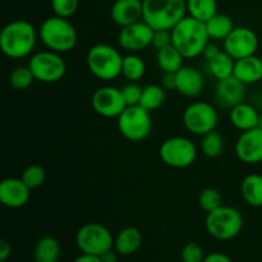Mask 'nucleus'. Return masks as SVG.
Instances as JSON below:
<instances>
[{"label": "nucleus", "mask_w": 262, "mask_h": 262, "mask_svg": "<svg viewBox=\"0 0 262 262\" xmlns=\"http://www.w3.org/2000/svg\"><path fill=\"white\" fill-rule=\"evenodd\" d=\"M241 194L252 207H262V176L248 174L241 183Z\"/></svg>", "instance_id": "nucleus-23"}, {"label": "nucleus", "mask_w": 262, "mask_h": 262, "mask_svg": "<svg viewBox=\"0 0 262 262\" xmlns=\"http://www.w3.org/2000/svg\"><path fill=\"white\" fill-rule=\"evenodd\" d=\"M117 119L120 135L132 142L145 141L152 130L151 112L141 105L127 106Z\"/></svg>", "instance_id": "nucleus-7"}, {"label": "nucleus", "mask_w": 262, "mask_h": 262, "mask_svg": "<svg viewBox=\"0 0 262 262\" xmlns=\"http://www.w3.org/2000/svg\"><path fill=\"white\" fill-rule=\"evenodd\" d=\"M217 122V112L209 102L194 101L189 104L183 113V124L192 135L204 136L215 130Z\"/></svg>", "instance_id": "nucleus-11"}, {"label": "nucleus", "mask_w": 262, "mask_h": 262, "mask_svg": "<svg viewBox=\"0 0 262 262\" xmlns=\"http://www.w3.org/2000/svg\"><path fill=\"white\" fill-rule=\"evenodd\" d=\"M12 252V246L7 239L0 241V261H7Z\"/></svg>", "instance_id": "nucleus-41"}, {"label": "nucleus", "mask_w": 262, "mask_h": 262, "mask_svg": "<svg viewBox=\"0 0 262 262\" xmlns=\"http://www.w3.org/2000/svg\"><path fill=\"white\" fill-rule=\"evenodd\" d=\"M184 59L181 51L173 45L158 51V66L163 73H177L184 66Z\"/></svg>", "instance_id": "nucleus-27"}, {"label": "nucleus", "mask_w": 262, "mask_h": 262, "mask_svg": "<svg viewBox=\"0 0 262 262\" xmlns=\"http://www.w3.org/2000/svg\"><path fill=\"white\" fill-rule=\"evenodd\" d=\"M205 25H206L209 37L217 41H224L230 35V32L234 30V23H233L232 18L227 14H223V13H216Z\"/></svg>", "instance_id": "nucleus-25"}, {"label": "nucleus", "mask_w": 262, "mask_h": 262, "mask_svg": "<svg viewBox=\"0 0 262 262\" xmlns=\"http://www.w3.org/2000/svg\"><path fill=\"white\" fill-rule=\"evenodd\" d=\"M118 255H119V253H118L117 251L110 250L107 251V252H105L104 255L100 256V257H101L102 262H118Z\"/></svg>", "instance_id": "nucleus-44"}, {"label": "nucleus", "mask_w": 262, "mask_h": 262, "mask_svg": "<svg viewBox=\"0 0 262 262\" xmlns=\"http://www.w3.org/2000/svg\"><path fill=\"white\" fill-rule=\"evenodd\" d=\"M258 128H262V115H260V120H258Z\"/></svg>", "instance_id": "nucleus-45"}, {"label": "nucleus", "mask_w": 262, "mask_h": 262, "mask_svg": "<svg viewBox=\"0 0 262 262\" xmlns=\"http://www.w3.org/2000/svg\"><path fill=\"white\" fill-rule=\"evenodd\" d=\"M73 262H102V260H101V257H100V256L82 252L81 255L77 256V257L74 258Z\"/></svg>", "instance_id": "nucleus-43"}, {"label": "nucleus", "mask_w": 262, "mask_h": 262, "mask_svg": "<svg viewBox=\"0 0 262 262\" xmlns=\"http://www.w3.org/2000/svg\"><path fill=\"white\" fill-rule=\"evenodd\" d=\"M159 156L165 165L176 169L188 168L196 161L197 148L186 137H170L161 143Z\"/></svg>", "instance_id": "nucleus-10"}, {"label": "nucleus", "mask_w": 262, "mask_h": 262, "mask_svg": "<svg viewBox=\"0 0 262 262\" xmlns=\"http://www.w3.org/2000/svg\"><path fill=\"white\" fill-rule=\"evenodd\" d=\"M170 45H173L171 30H154L152 42H151V46H152L155 50L160 51Z\"/></svg>", "instance_id": "nucleus-38"}, {"label": "nucleus", "mask_w": 262, "mask_h": 262, "mask_svg": "<svg viewBox=\"0 0 262 262\" xmlns=\"http://www.w3.org/2000/svg\"><path fill=\"white\" fill-rule=\"evenodd\" d=\"M207 233L217 241H230L239 235L243 228V216L235 207L223 205L207 212L205 219Z\"/></svg>", "instance_id": "nucleus-6"}, {"label": "nucleus", "mask_w": 262, "mask_h": 262, "mask_svg": "<svg viewBox=\"0 0 262 262\" xmlns=\"http://www.w3.org/2000/svg\"><path fill=\"white\" fill-rule=\"evenodd\" d=\"M187 13L206 23L217 13L216 0H187Z\"/></svg>", "instance_id": "nucleus-29"}, {"label": "nucleus", "mask_w": 262, "mask_h": 262, "mask_svg": "<svg viewBox=\"0 0 262 262\" xmlns=\"http://www.w3.org/2000/svg\"><path fill=\"white\" fill-rule=\"evenodd\" d=\"M36 81L30 67H17L9 74V83L17 91H25Z\"/></svg>", "instance_id": "nucleus-32"}, {"label": "nucleus", "mask_w": 262, "mask_h": 262, "mask_svg": "<svg viewBox=\"0 0 262 262\" xmlns=\"http://www.w3.org/2000/svg\"><path fill=\"white\" fill-rule=\"evenodd\" d=\"M31 189L20 178H5L0 182V202L9 209H19L27 205Z\"/></svg>", "instance_id": "nucleus-16"}, {"label": "nucleus", "mask_w": 262, "mask_h": 262, "mask_svg": "<svg viewBox=\"0 0 262 262\" xmlns=\"http://www.w3.org/2000/svg\"><path fill=\"white\" fill-rule=\"evenodd\" d=\"M28 67L36 81L55 83L67 73V64L59 53L51 50L38 51L28 60Z\"/></svg>", "instance_id": "nucleus-9"}, {"label": "nucleus", "mask_w": 262, "mask_h": 262, "mask_svg": "<svg viewBox=\"0 0 262 262\" xmlns=\"http://www.w3.org/2000/svg\"><path fill=\"white\" fill-rule=\"evenodd\" d=\"M234 64L235 59H233L227 51H220L216 56L207 60V68H209L210 74L219 81V79H225L233 76Z\"/></svg>", "instance_id": "nucleus-26"}, {"label": "nucleus", "mask_w": 262, "mask_h": 262, "mask_svg": "<svg viewBox=\"0 0 262 262\" xmlns=\"http://www.w3.org/2000/svg\"><path fill=\"white\" fill-rule=\"evenodd\" d=\"M235 155L245 164H258L262 161V128L245 130L235 142Z\"/></svg>", "instance_id": "nucleus-15"}, {"label": "nucleus", "mask_w": 262, "mask_h": 262, "mask_svg": "<svg viewBox=\"0 0 262 262\" xmlns=\"http://www.w3.org/2000/svg\"><path fill=\"white\" fill-rule=\"evenodd\" d=\"M143 20L154 30H173L187 14V0H142Z\"/></svg>", "instance_id": "nucleus-4"}, {"label": "nucleus", "mask_w": 262, "mask_h": 262, "mask_svg": "<svg viewBox=\"0 0 262 262\" xmlns=\"http://www.w3.org/2000/svg\"><path fill=\"white\" fill-rule=\"evenodd\" d=\"M181 258L183 262H204L205 253L201 246L196 242H189L182 248Z\"/></svg>", "instance_id": "nucleus-36"}, {"label": "nucleus", "mask_w": 262, "mask_h": 262, "mask_svg": "<svg viewBox=\"0 0 262 262\" xmlns=\"http://www.w3.org/2000/svg\"><path fill=\"white\" fill-rule=\"evenodd\" d=\"M38 38L48 50L63 54L76 48L78 33L68 18L54 15L46 18L41 23L38 28Z\"/></svg>", "instance_id": "nucleus-3"}, {"label": "nucleus", "mask_w": 262, "mask_h": 262, "mask_svg": "<svg viewBox=\"0 0 262 262\" xmlns=\"http://www.w3.org/2000/svg\"><path fill=\"white\" fill-rule=\"evenodd\" d=\"M20 179L25 182V184L31 189V191L36 188H40V187L45 183V169L40 165H36V164L35 165L27 166V168L23 170Z\"/></svg>", "instance_id": "nucleus-34"}, {"label": "nucleus", "mask_w": 262, "mask_h": 262, "mask_svg": "<svg viewBox=\"0 0 262 262\" xmlns=\"http://www.w3.org/2000/svg\"><path fill=\"white\" fill-rule=\"evenodd\" d=\"M79 0H51V8L54 14L58 17L69 18L77 12Z\"/></svg>", "instance_id": "nucleus-35"}, {"label": "nucleus", "mask_w": 262, "mask_h": 262, "mask_svg": "<svg viewBox=\"0 0 262 262\" xmlns=\"http://www.w3.org/2000/svg\"><path fill=\"white\" fill-rule=\"evenodd\" d=\"M142 233L136 227L123 228L114 239V250L120 256H130L142 246Z\"/></svg>", "instance_id": "nucleus-22"}, {"label": "nucleus", "mask_w": 262, "mask_h": 262, "mask_svg": "<svg viewBox=\"0 0 262 262\" xmlns=\"http://www.w3.org/2000/svg\"><path fill=\"white\" fill-rule=\"evenodd\" d=\"M261 109H262V101H261Z\"/></svg>", "instance_id": "nucleus-46"}, {"label": "nucleus", "mask_w": 262, "mask_h": 262, "mask_svg": "<svg viewBox=\"0 0 262 262\" xmlns=\"http://www.w3.org/2000/svg\"><path fill=\"white\" fill-rule=\"evenodd\" d=\"M199 205L205 212L214 211V210L223 206L222 193L216 188H212V187L202 189L199 196Z\"/></svg>", "instance_id": "nucleus-33"}, {"label": "nucleus", "mask_w": 262, "mask_h": 262, "mask_svg": "<svg viewBox=\"0 0 262 262\" xmlns=\"http://www.w3.org/2000/svg\"><path fill=\"white\" fill-rule=\"evenodd\" d=\"M152 36L154 28L142 19L133 25L122 27L118 35V43L128 53H138L151 46Z\"/></svg>", "instance_id": "nucleus-14"}, {"label": "nucleus", "mask_w": 262, "mask_h": 262, "mask_svg": "<svg viewBox=\"0 0 262 262\" xmlns=\"http://www.w3.org/2000/svg\"><path fill=\"white\" fill-rule=\"evenodd\" d=\"M38 31L25 19L12 20L0 33V49L10 59H22L31 55L37 42Z\"/></svg>", "instance_id": "nucleus-1"}, {"label": "nucleus", "mask_w": 262, "mask_h": 262, "mask_svg": "<svg viewBox=\"0 0 262 262\" xmlns=\"http://www.w3.org/2000/svg\"><path fill=\"white\" fill-rule=\"evenodd\" d=\"M171 38L173 46H176L186 59H193L202 55L204 49L210 40L205 22L191 15H186L181 22L174 26L171 30Z\"/></svg>", "instance_id": "nucleus-2"}, {"label": "nucleus", "mask_w": 262, "mask_h": 262, "mask_svg": "<svg viewBox=\"0 0 262 262\" xmlns=\"http://www.w3.org/2000/svg\"><path fill=\"white\" fill-rule=\"evenodd\" d=\"M258 49V37L252 28L248 27H234L224 40V51H227L233 59L247 58L256 55Z\"/></svg>", "instance_id": "nucleus-13"}, {"label": "nucleus", "mask_w": 262, "mask_h": 262, "mask_svg": "<svg viewBox=\"0 0 262 262\" xmlns=\"http://www.w3.org/2000/svg\"><path fill=\"white\" fill-rule=\"evenodd\" d=\"M146 73V64L143 59L136 55L135 53H129L123 58L122 76L128 81L136 82L142 78Z\"/></svg>", "instance_id": "nucleus-30"}, {"label": "nucleus", "mask_w": 262, "mask_h": 262, "mask_svg": "<svg viewBox=\"0 0 262 262\" xmlns=\"http://www.w3.org/2000/svg\"><path fill=\"white\" fill-rule=\"evenodd\" d=\"M91 105L95 112L104 118H118L127 107L122 89L102 86L94 92Z\"/></svg>", "instance_id": "nucleus-12"}, {"label": "nucleus", "mask_w": 262, "mask_h": 262, "mask_svg": "<svg viewBox=\"0 0 262 262\" xmlns=\"http://www.w3.org/2000/svg\"><path fill=\"white\" fill-rule=\"evenodd\" d=\"M220 49L217 48V45H215V43H207L206 48L204 49V53H202V55H204V58L206 59V60H210V59H212L214 56H216L217 54L220 53Z\"/></svg>", "instance_id": "nucleus-42"}, {"label": "nucleus", "mask_w": 262, "mask_h": 262, "mask_svg": "<svg viewBox=\"0 0 262 262\" xmlns=\"http://www.w3.org/2000/svg\"><path fill=\"white\" fill-rule=\"evenodd\" d=\"M166 90L161 84H148L143 89L140 105L148 112L160 109L166 99Z\"/></svg>", "instance_id": "nucleus-28"}, {"label": "nucleus", "mask_w": 262, "mask_h": 262, "mask_svg": "<svg viewBox=\"0 0 262 262\" xmlns=\"http://www.w3.org/2000/svg\"><path fill=\"white\" fill-rule=\"evenodd\" d=\"M60 243L51 235H45L36 242L33 258L36 262H58L60 257Z\"/></svg>", "instance_id": "nucleus-24"}, {"label": "nucleus", "mask_w": 262, "mask_h": 262, "mask_svg": "<svg viewBox=\"0 0 262 262\" xmlns=\"http://www.w3.org/2000/svg\"><path fill=\"white\" fill-rule=\"evenodd\" d=\"M123 58L114 46L97 43L89 50L86 61L92 76L107 82L122 76Z\"/></svg>", "instance_id": "nucleus-5"}, {"label": "nucleus", "mask_w": 262, "mask_h": 262, "mask_svg": "<svg viewBox=\"0 0 262 262\" xmlns=\"http://www.w3.org/2000/svg\"><path fill=\"white\" fill-rule=\"evenodd\" d=\"M224 150V138L217 130H211L202 136L201 151L207 158H217Z\"/></svg>", "instance_id": "nucleus-31"}, {"label": "nucleus", "mask_w": 262, "mask_h": 262, "mask_svg": "<svg viewBox=\"0 0 262 262\" xmlns=\"http://www.w3.org/2000/svg\"><path fill=\"white\" fill-rule=\"evenodd\" d=\"M161 86H163L166 91L177 90L176 73H164L163 77H161Z\"/></svg>", "instance_id": "nucleus-39"}, {"label": "nucleus", "mask_w": 262, "mask_h": 262, "mask_svg": "<svg viewBox=\"0 0 262 262\" xmlns=\"http://www.w3.org/2000/svg\"><path fill=\"white\" fill-rule=\"evenodd\" d=\"M204 262H233V260L223 252H212L205 256Z\"/></svg>", "instance_id": "nucleus-40"}, {"label": "nucleus", "mask_w": 262, "mask_h": 262, "mask_svg": "<svg viewBox=\"0 0 262 262\" xmlns=\"http://www.w3.org/2000/svg\"><path fill=\"white\" fill-rule=\"evenodd\" d=\"M110 17L119 27L140 22L143 19L142 0H115L110 9Z\"/></svg>", "instance_id": "nucleus-18"}, {"label": "nucleus", "mask_w": 262, "mask_h": 262, "mask_svg": "<svg viewBox=\"0 0 262 262\" xmlns=\"http://www.w3.org/2000/svg\"><path fill=\"white\" fill-rule=\"evenodd\" d=\"M177 91L186 97H197L205 89V79L201 72L191 66H183L176 73Z\"/></svg>", "instance_id": "nucleus-19"}, {"label": "nucleus", "mask_w": 262, "mask_h": 262, "mask_svg": "<svg viewBox=\"0 0 262 262\" xmlns=\"http://www.w3.org/2000/svg\"><path fill=\"white\" fill-rule=\"evenodd\" d=\"M233 76L245 84L257 83L262 79V59L256 55L238 59L235 60Z\"/></svg>", "instance_id": "nucleus-20"}, {"label": "nucleus", "mask_w": 262, "mask_h": 262, "mask_svg": "<svg viewBox=\"0 0 262 262\" xmlns=\"http://www.w3.org/2000/svg\"><path fill=\"white\" fill-rule=\"evenodd\" d=\"M142 91H143L142 87L138 86V84L135 83V82H130V83L125 84L124 87H122V94L123 96H124L127 106L140 105L141 97H142Z\"/></svg>", "instance_id": "nucleus-37"}, {"label": "nucleus", "mask_w": 262, "mask_h": 262, "mask_svg": "<svg viewBox=\"0 0 262 262\" xmlns=\"http://www.w3.org/2000/svg\"><path fill=\"white\" fill-rule=\"evenodd\" d=\"M229 120L233 127L245 132V130H250L257 127L260 114L252 105L241 102L230 109Z\"/></svg>", "instance_id": "nucleus-21"}, {"label": "nucleus", "mask_w": 262, "mask_h": 262, "mask_svg": "<svg viewBox=\"0 0 262 262\" xmlns=\"http://www.w3.org/2000/svg\"><path fill=\"white\" fill-rule=\"evenodd\" d=\"M0 262H7V261H0Z\"/></svg>", "instance_id": "nucleus-47"}, {"label": "nucleus", "mask_w": 262, "mask_h": 262, "mask_svg": "<svg viewBox=\"0 0 262 262\" xmlns=\"http://www.w3.org/2000/svg\"><path fill=\"white\" fill-rule=\"evenodd\" d=\"M246 86L234 76L219 79L215 87V97L222 106L232 109L235 105L243 102L246 96Z\"/></svg>", "instance_id": "nucleus-17"}, {"label": "nucleus", "mask_w": 262, "mask_h": 262, "mask_svg": "<svg viewBox=\"0 0 262 262\" xmlns=\"http://www.w3.org/2000/svg\"><path fill=\"white\" fill-rule=\"evenodd\" d=\"M112 232L99 223H87L82 225L76 234L77 247L81 252L101 256L114 248Z\"/></svg>", "instance_id": "nucleus-8"}]
</instances>
